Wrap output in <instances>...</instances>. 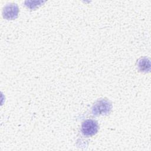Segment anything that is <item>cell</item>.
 <instances>
[{
    "mask_svg": "<svg viewBox=\"0 0 151 151\" xmlns=\"http://www.w3.org/2000/svg\"><path fill=\"white\" fill-rule=\"evenodd\" d=\"M137 67L140 71H149L150 70V61L146 58H143L139 60L137 63Z\"/></svg>",
    "mask_w": 151,
    "mask_h": 151,
    "instance_id": "277c9868",
    "label": "cell"
},
{
    "mask_svg": "<svg viewBox=\"0 0 151 151\" xmlns=\"http://www.w3.org/2000/svg\"><path fill=\"white\" fill-rule=\"evenodd\" d=\"M99 129L97 122L93 119H87L83 122L81 131L86 136H91L97 133Z\"/></svg>",
    "mask_w": 151,
    "mask_h": 151,
    "instance_id": "7a4b0ae2",
    "label": "cell"
},
{
    "mask_svg": "<svg viewBox=\"0 0 151 151\" xmlns=\"http://www.w3.org/2000/svg\"><path fill=\"white\" fill-rule=\"evenodd\" d=\"M111 104L110 102L104 99L98 100L92 107V113L95 116L106 115L110 112Z\"/></svg>",
    "mask_w": 151,
    "mask_h": 151,
    "instance_id": "6da1fadb",
    "label": "cell"
},
{
    "mask_svg": "<svg viewBox=\"0 0 151 151\" xmlns=\"http://www.w3.org/2000/svg\"><path fill=\"white\" fill-rule=\"evenodd\" d=\"M19 8L17 4H10L6 5L2 10L3 17L6 19H14L17 18Z\"/></svg>",
    "mask_w": 151,
    "mask_h": 151,
    "instance_id": "3957f363",
    "label": "cell"
}]
</instances>
